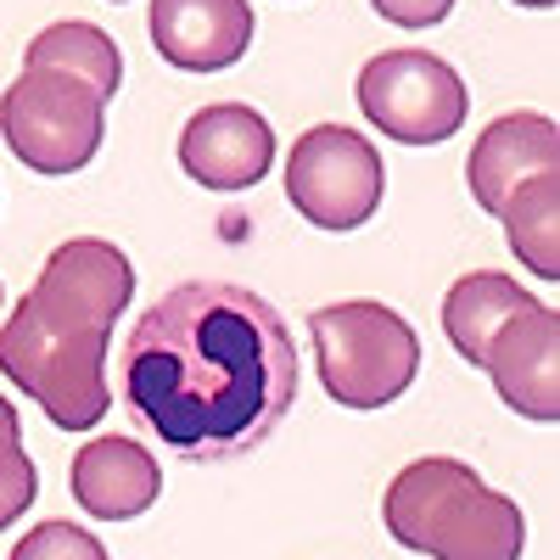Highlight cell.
<instances>
[{
    "label": "cell",
    "mask_w": 560,
    "mask_h": 560,
    "mask_svg": "<svg viewBox=\"0 0 560 560\" xmlns=\"http://www.w3.org/2000/svg\"><path fill=\"white\" fill-rule=\"evenodd\" d=\"M298 398V342L247 287L179 280L124 342V404L185 459H236L275 438Z\"/></svg>",
    "instance_id": "6da1fadb"
},
{
    "label": "cell",
    "mask_w": 560,
    "mask_h": 560,
    "mask_svg": "<svg viewBox=\"0 0 560 560\" xmlns=\"http://www.w3.org/2000/svg\"><path fill=\"white\" fill-rule=\"evenodd\" d=\"M135 298V264L96 236H73L45 258L28 298L0 325V376L23 387L62 432H84L113 409L107 342Z\"/></svg>",
    "instance_id": "7a4b0ae2"
},
{
    "label": "cell",
    "mask_w": 560,
    "mask_h": 560,
    "mask_svg": "<svg viewBox=\"0 0 560 560\" xmlns=\"http://www.w3.org/2000/svg\"><path fill=\"white\" fill-rule=\"evenodd\" d=\"M382 522L404 549L432 560H522L527 549L522 504L488 488L471 465L448 454L404 465L387 482Z\"/></svg>",
    "instance_id": "3957f363"
},
{
    "label": "cell",
    "mask_w": 560,
    "mask_h": 560,
    "mask_svg": "<svg viewBox=\"0 0 560 560\" xmlns=\"http://www.w3.org/2000/svg\"><path fill=\"white\" fill-rule=\"evenodd\" d=\"M308 337H314L319 387L342 409H359V415L404 398L420 370L415 325L376 298H348V303L314 308Z\"/></svg>",
    "instance_id": "277c9868"
},
{
    "label": "cell",
    "mask_w": 560,
    "mask_h": 560,
    "mask_svg": "<svg viewBox=\"0 0 560 560\" xmlns=\"http://www.w3.org/2000/svg\"><path fill=\"white\" fill-rule=\"evenodd\" d=\"M0 135L34 174H79L102 152L107 96L84 73L57 62H23V73L0 96Z\"/></svg>",
    "instance_id": "5b68a950"
},
{
    "label": "cell",
    "mask_w": 560,
    "mask_h": 560,
    "mask_svg": "<svg viewBox=\"0 0 560 560\" xmlns=\"http://www.w3.org/2000/svg\"><path fill=\"white\" fill-rule=\"evenodd\" d=\"M382 152L348 124H314L298 135V147L287 158V197L292 208L331 230V236H348V230L370 224L382 208Z\"/></svg>",
    "instance_id": "8992f818"
},
{
    "label": "cell",
    "mask_w": 560,
    "mask_h": 560,
    "mask_svg": "<svg viewBox=\"0 0 560 560\" xmlns=\"http://www.w3.org/2000/svg\"><path fill=\"white\" fill-rule=\"evenodd\" d=\"M359 113L398 147H438L459 135L471 96L465 79L432 51H382L359 73Z\"/></svg>",
    "instance_id": "52a82bcc"
},
{
    "label": "cell",
    "mask_w": 560,
    "mask_h": 560,
    "mask_svg": "<svg viewBox=\"0 0 560 560\" xmlns=\"http://www.w3.org/2000/svg\"><path fill=\"white\" fill-rule=\"evenodd\" d=\"M477 370H488L493 393L516 409L522 420H560V319L549 303L522 308L516 319H504L493 342L482 348Z\"/></svg>",
    "instance_id": "ba28073f"
},
{
    "label": "cell",
    "mask_w": 560,
    "mask_h": 560,
    "mask_svg": "<svg viewBox=\"0 0 560 560\" xmlns=\"http://www.w3.org/2000/svg\"><path fill=\"white\" fill-rule=\"evenodd\" d=\"M275 163V129L258 107L219 102L179 129V168L202 191H253Z\"/></svg>",
    "instance_id": "9c48e42d"
},
{
    "label": "cell",
    "mask_w": 560,
    "mask_h": 560,
    "mask_svg": "<svg viewBox=\"0 0 560 560\" xmlns=\"http://www.w3.org/2000/svg\"><path fill=\"white\" fill-rule=\"evenodd\" d=\"M538 174H560V129L549 113H504L493 118L471 158H465V185L482 213L499 219V208L510 202V191H522Z\"/></svg>",
    "instance_id": "30bf717a"
},
{
    "label": "cell",
    "mask_w": 560,
    "mask_h": 560,
    "mask_svg": "<svg viewBox=\"0 0 560 560\" xmlns=\"http://www.w3.org/2000/svg\"><path fill=\"white\" fill-rule=\"evenodd\" d=\"M152 45L185 73H219L247 57L253 7L247 0H152Z\"/></svg>",
    "instance_id": "8fae6325"
},
{
    "label": "cell",
    "mask_w": 560,
    "mask_h": 560,
    "mask_svg": "<svg viewBox=\"0 0 560 560\" xmlns=\"http://www.w3.org/2000/svg\"><path fill=\"white\" fill-rule=\"evenodd\" d=\"M73 499L84 516H96V522H129V516H147V510L158 504L163 493V471H158V459L129 443V438H96V443H84L79 459H73Z\"/></svg>",
    "instance_id": "7c38bea8"
},
{
    "label": "cell",
    "mask_w": 560,
    "mask_h": 560,
    "mask_svg": "<svg viewBox=\"0 0 560 560\" xmlns=\"http://www.w3.org/2000/svg\"><path fill=\"white\" fill-rule=\"evenodd\" d=\"M538 298L527 287H516L510 275L499 269H477V275H459L448 298H443V337L454 342L459 359H482V348L493 342V331L504 319H516L522 308H533Z\"/></svg>",
    "instance_id": "4fadbf2b"
},
{
    "label": "cell",
    "mask_w": 560,
    "mask_h": 560,
    "mask_svg": "<svg viewBox=\"0 0 560 560\" xmlns=\"http://www.w3.org/2000/svg\"><path fill=\"white\" fill-rule=\"evenodd\" d=\"M516 253L538 280H560V174H538L499 208Z\"/></svg>",
    "instance_id": "5bb4252c"
},
{
    "label": "cell",
    "mask_w": 560,
    "mask_h": 560,
    "mask_svg": "<svg viewBox=\"0 0 560 560\" xmlns=\"http://www.w3.org/2000/svg\"><path fill=\"white\" fill-rule=\"evenodd\" d=\"M23 62L73 68V73H84L90 84H96L107 102L118 96V84H124V51L113 45V34L96 28V23H51V28H39V34L28 39Z\"/></svg>",
    "instance_id": "9a60e30c"
},
{
    "label": "cell",
    "mask_w": 560,
    "mask_h": 560,
    "mask_svg": "<svg viewBox=\"0 0 560 560\" xmlns=\"http://www.w3.org/2000/svg\"><path fill=\"white\" fill-rule=\"evenodd\" d=\"M39 493V471L34 459L23 454V427H18V409L0 398V533H7L23 510Z\"/></svg>",
    "instance_id": "2e32d148"
},
{
    "label": "cell",
    "mask_w": 560,
    "mask_h": 560,
    "mask_svg": "<svg viewBox=\"0 0 560 560\" xmlns=\"http://www.w3.org/2000/svg\"><path fill=\"white\" fill-rule=\"evenodd\" d=\"M12 560H107V549L73 522H39L34 533L18 538Z\"/></svg>",
    "instance_id": "e0dca14e"
},
{
    "label": "cell",
    "mask_w": 560,
    "mask_h": 560,
    "mask_svg": "<svg viewBox=\"0 0 560 560\" xmlns=\"http://www.w3.org/2000/svg\"><path fill=\"white\" fill-rule=\"evenodd\" d=\"M387 23H398V28H432V23H443L448 12H454V0H370Z\"/></svg>",
    "instance_id": "ac0fdd59"
},
{
    "label": "cell",
    "mask_w": 560,
    "mask_h": 560,
    "mask_svg": "<svg viewBox=\"0 0 560 560\" xmlns=\"http://www.w3.org/2000/svg\"><path fill=\"white\" fill-rule=\"evenodd\" d=\"M516 7H527V12H549L555 0H516Z\"/></svg>",
    "instance_id": "d6986e66"
}]
</instances>
